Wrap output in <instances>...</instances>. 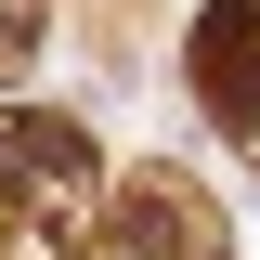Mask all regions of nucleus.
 Wrapping results in <instances>:
<instances>
[{"label": "nucleus", "instance_id": "4", "mask_svg": "<svg viewBox=\"0 0 260 260\" xmlns=\"http://www.w3.org/2000/svg\"><path fill=\"white\" fill-rule=\"evenodd\" d=\"M26 52H39V0H0V78H13Z\"/></svg>", "mask_w": 260, "mask_h": 260}, {"label": "nucleus", "instance_id": "3", "mask_svg": "<svg viewBox=\"0 0 260 260\" xmlns=\"http://www.w3.org/2000/svg\"><path fill=\"white\" fill-rule=\"evenodd\" d=\"M117 260H221V221L182 169H130V208H117Z\"/></svg>", "mask_w": 260, "mask_h": 260}, {"label": "nucleus", "instance_id": "1", "mask_svg": "<svg viewBox=\"0 0 260 260\" xmlns=\"http://www.w3.org/2000/svg\"><path fill=\"white\" fill-rule=\"evenodd\" d=\"M91 143L65 117H0V260H78Z\"/></svg>", "mask_w": 260, "mask_h": 260}, {"label": "nucleus", "instance_id": "2", "mask_svg": "<svg viewBox=\"0 0 260 260\" xmlns=\"http://www.w3.org/2000/svg\"><path fill=\"white\" fill-rule=\"evenodd\" d=\"M195 91H208L221 130H247V156H260V0H208L195 13Z\"/></svg>", "mask_w": 260, "mask_h": 260}]
</instances>
